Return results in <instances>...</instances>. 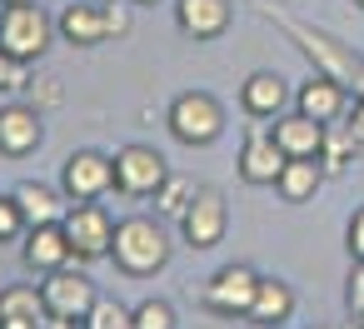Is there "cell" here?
<instances>
[{
  "mask_svg": "<svg viewBox=\"0 0 364 329\" xmlns=\"http://www.w3.org/2000/svg\"><path fill=\"white\" fill-rule=\"evenodd\" d=\"M364 145L354 140V130L349 125H324V145H319V165H324V175H344L349 165H354V155H359Z\"/></svg>",
  "mask_w": 364,
  "mask_h": 329,
  "instance_id": "22",
  "label": "cell"
},
{
  "mask_svg": "<svg viewBox=\"0 0 364 329\" xmlns=\"http://www.w3.org/2000/svg\"><path fill=\"white\" fill-rule=\"evenodd\" d=\"M354 6H359V11H364V0H354Z\"/></svg>",
  "mask_w": 364,
  "mask_h": 329,
  "instance_id": "35",
  "label": "cell"
},
{
  "mask_svg": "<svg viewBox=\"0 0 364 329\" xmlns=\"http://www.w3.org/2000/svg\"><path fill=\"white\" fill-rule=\"evenodd\" d=\"M284 150L274 140V130H250L245 145H240V180L245 185H274L279 170H284Z\"/></svg>",
  "mask_w": 364,
  "mask_h": 329,
  "instance_id": "13",
  "label": "cell"
},
{
  "mask_svg": "<svg viewBox=\"0 0 364 329\" xmlns=\"http://www.w3.org/2000/svg\"><path fill=\"white\" fill-rule=\"evenodd\" d=\"M55 41V21L46 16V6L36 0H6L0 6V50L21 65H36Z\"/></svg>",
  "mask_w": 364,
  "mask_h": 329,
  "instance_id": "2",
  "label": "cell"
},
{
  "mask_svg": "<svg viewBox=\"0 0 364 329\" xmlns=\"http://www.w3.org/2000/svg\"><path fill=\"white\" fill-rule=\"evenodd\" d=\"M80 329H135V309H125L120 299H105V294H100Z\"/></svg>",
  "mask_w": 364,
  "mask_h": 329,
  "instance_id": "24",
  "label": "cell"
},
{
  "mask_svg": "<svg viewBox=\"0 0 364 329\" xmlns=\"http://www.w3.org/2000/svg\"><path fill=\"white\" fill-rule=\"evenodd\" d=\"M41 140H46V125H41L36 105H6L0 110V155L26 160V155L41 150Z\"/></svg>",
  "mask_w": 364,
  "mask_h": 329,
  "instance_id": "14",
  "label": "cell"
},
{
  "mask_svg": "<svg viewBox=\"0 0 364 329\" xmlns=\"http://www.w3.org/2000/svg\"><path fill=\"white\" fill-rule=\"evenodd\" d=\"M175 304L170 299H140L135 304V329H175Z\"/></svg>",
  "mask_w": 364,
  "mask_h": 329,
  "instance_id": "25",
  "label": "cell"
},
{
  "mask_svg": "<svg viewBox=\"0 0 364 329\" xmlns=\"http://www.w3.org/2000/svg\"><path fill=\"white\" fill-rule=\"evenodd\" d=\"M274 140H279V150H284L289 160H319L324 125H319V120H309V115H299V110H289V115H279V120H274Z\"/></svg>",
  "mask_w": 364,
  "mask_h": 329,
  "instance_id": "18",
  "label": "cell"
},
{
  "mask_svg": "<svg viewBox=\"0 0 364 329\" xmlns=\"http://www.w3.org/2000/svg\"><path fill=\"white\" fill-rule=\"evenodd\" d=\"M110 259L130 274V279H150L170 264V234L160 220L150 215H130L115 225V244H110Z\"/></svg>",
  "mask_w": 364,
  "mask_h": 329,
  "instance_id": "1",
  "label": "cell"
},
{
  "mask_svg": "<svg viewBox=\"0 0 364 329\" xmlns=\"http://www.w3.org/2000/svg\"><path fill=\"white\" fill-rule=\"evenodd\" d=\"M165 125H170V135H175L180 145L205 150V145H215V140L225 135V105H220L210 90H185V95L170 100Z\"/></svg>",
  "mask_w": 364,
  "mask_h": 329,
  "instance_id": "3",
  "label": "cell"
},
{
  "mask_svg": "<svg viewBox=\"0 0 364 329\" xmlns=\"http://www.w3.org/2000/svg\"><path fill=\"white\" fill-rule=\"evenodd\" d=\"M289 85L274 75V70H255L245 85H240V110L250 115V120H279L284 110H289Z\"/></svg>",
  "mask_w": 364,
  "mask_h": 329,
  "instance_id": "16",
  "label": "cell"
},
{
  "mask_svg": "<svg viewBox=\"0 0 364 329\" xmlns=\"http://www.w3.org/2000/svg\"><path fill=\"white\" fill-rule=\"evenodd\" d=\"M60 225H65V234H70L75 259H105V254H110V244H115V220H110V210H105V205H95V200L70 205Z\"/></svg>",
  "mask_w": 364,
  "mask_h": 329,
  "instance_id": "9",
  "label": "cell"
},
{
  "mask_svg": "<svg viewBox=\"0 0 364 329\" xmlns=\"http://www.w3.org/2000/svg\"><path fill=\"white\" fill-rule=\"evenodd\" d=\"M60 190L70 205H85V200H105L115 190V155H100V150H75L65 155L60 165Z\"/></svg>",
  "mask_w": 364,
  "mask_h": 329,
  "instance_id": "6",
  "label": "cell"
},
{
  "mask_svg": "<svg viewBox=\"0 0 364 329\" xmlns=\"http://www.w3.org/2000/svg\"><path fill=\"white\" fill-rule=\"evenodd\" d=\"M46 299L41 284H6L0 289V324H46Z\"/></svg>",
  "mask_w": 364,
  "mask_h": 329,
  "instance_id": "20",
  "label": "cell"
},
{
  "mask_svg": "<svg viewBox=\"0 0 364 329\" xmlns=\"http://www.w3.org/2000/svg\"><path fill=\"white\" fill-rule=\"evenodd\" d=\"M170 165L155 145H125L115 150V190L130 200H155V190L165 185Z\"/></svg>",
  "mask_w": 364,
  "mask_h": 329,
  "instance_id": "7",
  "label": "cell"
},
{
  "mask_svg": "<svg viewBox=\"0 0 364 329\" xmlns=\"http://www.w3.org/2000/svg\"><path fill=\"white\" fill-rule=\"evenodd\" d=\"M319 185H324V165H319V160H284V170H279V180H274V190H279L289 205L314 200Z\"/></svg>",
  "mask_w": 364,
  "mask_h": 329,
  "instance_id": "21",
  "label": "cell"
},
{
  "mask_svg": "<svg viewBox=\"0 0 364 329\" xmlns=\"http://www.w3.org/2000/svg\"><path fill=\"white\" fill-rule=\"evenodd\" d=\"M235 21L230 0H175V26L185 41H220Z\"/></svg>",
  "mask_w": 364,
  "mask_h": 329,
  "instance_id": "11",
  "label": "cell"
},
{
  "mask_svg": "<svg viewBox=\"0 0 364 329\" xmlns=\"http://www.w3.org/2000/svg\"><path fill=\"white\" fill-rule=\"evenodd\" d=\"M41 299H46V314L50 319H65V324H85V314L95 309L100 289L85 269L65 264V269H50L46 284H41Z\"/></svg>",
  "mask_w": 364,
  "mask_h": 329,
  "instance_id": "4",
  "label": "cell"
},
{
  "mask_svg": "<svg viewBox=\"0 0 364 329\" xmlns=\"http://www.w3.org/2000/svg\"><path fill=\"white\" fill-rule=\"evenodd\" d=\"M21 259H26L31 274H50V269L75 264V249H70L65 225H31V230H26V249H21Z\"/></svg>",
  "mask_w": 364,
  "mask_h": 329,
  "instance_id": "10",
  "label": "cell"
},
{
  "mask_svg": "<svg viewBox=\"0 0 364 329\" xmlns=\"http://www.w3.org/2000/svg\"><path fill=\"white\" fill-rule=\"evenodd\" d=\"M354 319H359V329H364V309H359V314H354Z\"/></svg>",
  "mask_w": 364,
  "mask_h": 329,
  "instance_id": "34",
  "label": "cell"
},
{
  "mask_svg": "<svg viewBox=\"0 0 364 329\" xmlns=\"http://www.w3.org/2000/svg\"><path fill=\"white\" fill-rule=\"evenodd\" d=\"M130 6H160V0H130Z\"/></svg>",
  "mask_w": 364,
  "mask_h": 329,
  "instance_id": "33",
  "label": "cell"
},
{
  "mask_svg": "<svg viewBox=\"0 0 364 329\" xmlns=\"http://www.w3.org/2000/svg\"><path fill=\"white\" fill-rule=\"evenodd\" d=\"M344 239H349V254H354V259H364V205L349 215V230H344Z\"/></svg>",
  "mask_w": 364,
  "mask_h": 329,
  "instance_id": "30",
  "label": "cell"
},
{
  "mask_svg": "<svg viewBox=\"0 0 364 329\" xmlns=\"http://www.w3.org/2000/svg\"><path fill=\"white\" fill-rule=\"evenodd\" d=\"M11 195H16V205H21V215H26V225H60V220H65V210H70L65 190H55V185H46V180H21Z\"/></svg>",
  "mask_w": 364,
  "mask_h": 329,
  "instance_id": "17",
  "label": "cell"
},
{
  "mask_svg": "<svg viewBox=\"0 0 364 329\" xmlns=\"http://www.w3.org/2000/svg\"><path fill=\"white\" fill-rule=\"evenodd\" d=\"M100 6H105V36L125 41L130 36V6H120V0H100Z\"/></svg>",
  "mask_w": 364,
  "mask_h": 329,
  "instance_id": "27",
  "label": "cell"
},
{
  "mask_svg": "<svg viewBox=\"0 0 364 329\" xmlns=\"http://www.w3.org/2000/svg\"><path fill=\"white\" fill-rule=\"evenodd\" d=\"M21 85H26V65L0 50V95H11V90H21Z\"/></svg>",
  "mask_w": 364,
  "mask_h": 329,
  "instance_id": "28",
  "label": "cell"
},
{
  "mask_svg": "<svg viewBox=\"0 0 364 329\" xmlns=\"http://www.w3.org/2000/svg\"><path fill=\"white\" fill-rule=\"evenodd\" d=\"M31 225H26V215H21V205H16V195H0V244H11V239H21Z\"/></svg>",
  "mask_w": 364,
  "mask_h": 329,
  "instance_id": "26",
  "label": "cell"
},
{
  "mask_svg": "<svg viewBox=\"0 0 364 329\" xmlns=\"http://www.w3.org/2000/svg\"><path fill=\"white\" fill-rule=\"evenodd\" d=\"M264 274H255L250 264H225L210 274V284L200 289V304L215 314V319H250V304H255V289H259Z\"/></svg>",
  "mask_w": 364,
  "mask_h": 329,
  "instance_id": "5",
  "label": "cell"
},
{
  "mask_svg": "<svg viewBox=\"0 0 364 329\" xmlns=\"http://www.w3.org/2000/svg\"><path fill=\"white\" fill-rule=\"evenodd\" d=\"M344 125H349V130H354V140L364 145V95H354V100H349V110H344Z\"/></svg>",
  "mask_w": 364,
  "mask_h": 329,
  "instance_id": "31",
  "label": "cell"
},
{
  "mask_svg": "<svg viewBox=\"0 0 364 329\" xmlns=\"http://www.w3.org/2000/svg\"><path fill=\"white\" fill-rule=\"evenodd\" d=\"M250 319L259 329H284L294 319V289L284 279H259L255 289V304H250Z\"/></svg>",
  "mask_w": 364,
  "mask_h": 329,
  "instance_id": "19",
  "label": "cell"
},
{
  "mask_svg": "<svg viewBox=\"0 0 364 329\" xmlns=\"http://www.w3.org/2000/svg\"><path fill=\"white\" fill-rule=\"evenodd\" d=\"M195 190H200V185H190L185 175H165V185L155 190V215L180 220V215H185V205L195 200Z\"/></svg>",
  "mask_w": 364,
  "mask_h": 329,
  "instance_id": "23",
  "label": "cell"
},
{
  "mask_svg": "<svg viewBox=\"0 0 364 329\" xmlns=\"http://www.w3.org/2000/svg\"><path fill=\"white\" fill-rule=\"evenodd\" d=\"M55 36H60L65 45H75V50L105 45V41H110V36H105V6H100V0H75V6H65L60 21H55Z\"/></svg>",
  "mask_w": 364,
  "mask_h": 329,
  "instance_id": "15",
  "label": "cell"
},
{
  "mask_svg": "<svg viewBox=\"0 0 364 329\" xmlns=\"http://www.w3.org/2000/svg\"><path fill=\"white\" fill-rule=\"evenodd\" d=\"M225 230H230V205H225V195L210 190V185H200L195 200H190L185 215H180L185 244H190V249H215V244L225 239Z\"/></svg>",
  "mask_w": 364,
  "mask_h": 329,
  "instance_id": "8",
  "label": "cell"
},
{
  "mask_svg": "<svg viewBox=\"0 0 364 329\" xmlns=\"http://www.w3.org/2000/svg\"><path fill=\"white\" fill-rule=\"evenodd\" d=\"M46 329H80V324H65V319H46Z\"/></svg>",
  "mask_w": 364,
  "mask_h": 329,
  "instance_id": "32",
  "label": "cell"
},
{
  "mask_svg": "<svg viewBox=\"0 0 364 329\" xmlns=\"http://www.w3.org/2000/svg\"><path fill=\"white\" fill-rule=\"evenodd\" d=\"M294 110L309 115V120H319V125H334V120H344V110H349V90H344V80H334V75H309V80L294 90Z\"/></svg>",
  "mask_w": 364,
  "mask_h": 329,
  "instance_id": "12",
  "label": "cell"
},
{
  "mask_svg": "<svg viewBox=\"0 0 364 329\" xmlns=\"http://www.w3.org/2000/svg\"><path fill=\"white\" fill-rule=\"evenodd\" d=\"M344 304H349V314H359V309H364V259H354V269H349V289H344Z\"/></svg>",
  "mask_w": 364,
  "mask_h": 329,
  "instance_id": "29",
  "label": "cell"
}]
</instances>
